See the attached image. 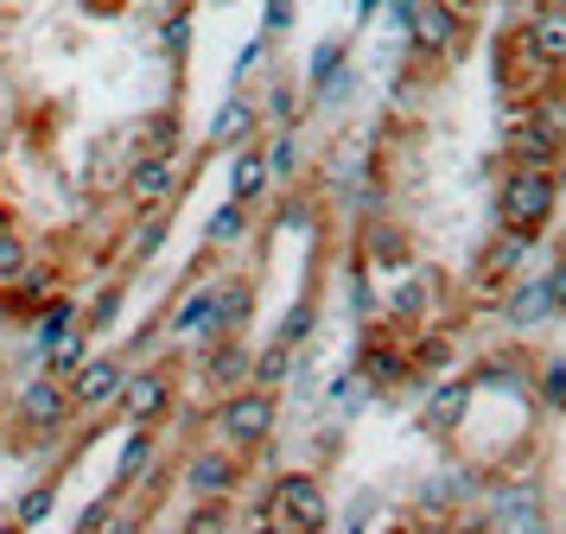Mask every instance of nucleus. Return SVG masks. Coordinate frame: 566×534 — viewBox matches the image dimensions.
<instances>
[{"label":"nucleus","mask_w":566,"mask_h":534,"mask_svg":"<svg viewBox=\"0 0 566 534\" xmlns=\"http://www.w3.org/2000/svg\"><path fill=\"white\" fill-rule=\"evenodd\" d=\"M274 427H281V401L268 388H235L210 407V432H217L223 452H255V446L274 439Z\"/></svg>","instance_id":"obj_1"},{"label":"nucleus","mask_w":566,"mask_h":534,"mask_svg":"<svg viewBox=\"0 0 566 534\" xmlns=\"http://www.w3.org/2000/svg\"><path fill=\"white\" fill-rule=\"evenodd\" d=\"M261 522H274L281 534H325L332 528V503H325V483L312 471H286L268 483L261 496Z\"/></svg>","instance_id":"obj_2"},{"label":"nucleus","mask_w":566,"mask_h":534,"mask_svg":"<svg viewBox=\"0 0 566 534\" xmlns=\"http://www.w3.org/2000/svg\"><path fill=\"white\" fill-rule=\"evenodd\" d=\"M554 203H560V191H554V172H547V166H515V172L503 178V198H496L503 235L535 242L541 229L554 223Z\"/></svg>","instance_id":"obj_3"},{"label":"nucleus","mask_w":566,"mask_h":534,"mask_svg":"<svg viewBox=\"0 0 566 534\" xmlns=\"http://www.w3.org/2000/svg\"><path fill=\"white\" fill-rule=\"evenodd\" d=\"M77 407H71V388L57 376H39L32 381H20V395H13V420H20V432H27V446L32 439H57L64 432V420H71Z\"/></svg>","instance_id":"obj_4"},{"label":"nucleus","mask_w":566,"mask_h":534,"mask_svg":"<svg viewBox=\"0 0 566 534\" xmlns=\"http://www.w3.org/2000/svg\"><path fill=\"white\" fill-rule=\"evenodd\" d=\"M503 147H510L515 166H560V153H566V127L554 108H528V115H515L510 134H503Z\"/></svg>","instance_id":"obj_5"},{"label":"nucleus","mask_w":566,"mask_h":534,"mask_svg":"<svg viewBox=\"0 0 566 534\" xmlns=\"http://www.w3.org/2000/svg\"><path fill=\"white\" fill-rule=\"evenodd\" d=\"M122 381H128V363L115 350H103V356H83L77 369L64 376V388H71V407L77 413H96V407L122 401Z\"/></svg>","instance_id":"obj_6"},{"label":"nucleus","mask_w":566,"mask_h":534,"mask_svg":"<svg viewBox=\"0 0 566 534\" xmlns=\"http://www.w3.org/2000/svg\"><path fill=\"white\" fill-rule=\"evenodd\" d=\"M408 39H413V51H427V57H452V51L464 45V13L452 0H413Z\"/></svg>","instance_id":"obj_7"},{"label":"nucleus","mask_w":566,"mask_h":534,"mask_svg":"<svg viewBox=\"0 0 566 534\" xmlns=\"http://www.w3.org/2000/svg\"><path fill=\"white\" fill-rule=\"evenodd\" d=\"M235 483H242V464H235V452H223V446H205V452L185 458V490H191L198 503H230Z\"/></svg>","instance_id":"obj_8"},{"label":"nucleus","mask_w":566,"mask_h":534,"mask_svg":"<svg viewBox=\"0 0 566 534\" xmlns=\"http://www.w3.org/2000/svg\"><path fill=\"white\" fill-rule=\"evenodd\" d=\"M122 413H128L134 427H154L159 413L172 407V376L159 369V363H147V369H128V381H122Z\"/></svg>","instance_id":"obj_9"},{"label":"nucleus","mask_w":566,"mask_h":534,"mask_svg":"<svg viewBox=\"0 0 566 534\" xmlns=\"http://www.w3.org/2000/svg\"><path fill=\"white\" fill-rule=\"evenodd\" d=\"M217 305H223V280L191 286V293L179 300V312L166 318V331H172V337H191V344H217V337H223V325H217Z\"/></svg>","instance_id":"obj_10"},{"label":"nucleus","mask_w":566,"mask_h":534,"mask_svg":"<svg viewBox=\"0 0 566 534\" xmlns=\"http://www.w3.org/2000/svg\"><path fill=\"white\" fill-rule=\"evenodd\" d=\"M179 159H134L128 166V203L147 217V210H166V203L179 198Z\"/></svg>","instance_id":"obj_11"},{"label":"nucleus","mask_w":566,"mask_h":534,"mask_svg":"<svg viewBox=\"0 0 566 534\" xmlns=\"http://www.w3.org/2000/svg\"><path fill=\"white\" fill-rule=\"evenodd\" d=\"M154 464H159V439L147 427H134L128 432V446H122V458H115V478H108V496L122 503V496H134L140 483L154 478Z\"/></svg>","instance_id":"obj_12"},{"label":"nucleus","mask_w":566,"mask_h":534,"mask_svg":"<svg viewBox=\"0 0 566 534\" xmlns=\"http://www.w3.org/2000/svg\"><path fill=\"white\" fill-rule=\"evenodd\" d=\"M522 261H528V242H522V235H496V242L478 254V268H471L478 293H510L515 274H522Z\"/></svg>","instance_id":"obj_13"},{"label":"nucleus","mask_w":566,"mask_h":534,"mask_svg":"<svg viewBox=\"0 0 566 534\" xmlns=\"http://www.w3.org/2000/svg\"><path fill=\"white\" fill-rule=\"evenodd\" d=\"M522 45L541 71H560L566 64V7H535L528 25H522Z\"/></svg>","instance_id":"obj_14"},{"label":"nucleus","mask_w":566,"mask_h":534,"mask_svg":"<svg viewBox=\"0 0 566 534\" xmlns=\"http://www.w3.org/2000/svg\"><path fill=\"white\" fill-rule=\"evenodd\" d=\"M471 401H478V381H433L420 420H427V432H459L464 413H471Z\"/></svg>","instance_id":"obj_15"},{"label":"nucleus","mask_w":566,"mask_h":534,"mask_svg":"<svg viewBox=\"0 0 566 534\" xmlns=\"http://www.w3.org/2000/svg\"><path fill=\"white\" fill-rule=\"evenodd\" d=\"M249 363H255V356L242 350L235 337H217V344H205V356H198V381L235 395V381H249Z\"/></svg>","instance_id":"obj_16"},{"label":"nucleus","mask_w":566,"mask_h":534,"mask_svg":"<svg viewBox=\"0 0 566 534\" xmlns=\"http://www.w3.org/2000/svg\"><path fill=\"white\" fill-rule=\"evenodd\" d=\"M357 381H369V388H401L408 381V350L401 344H382V337H369L357 356Z\"/></svg>","instance_id":"obj_17"},{"label":"nucleus","mask_w":566,"mask_h":534,"mask_svg":"<svg viewBox=\"0 0 566 534\" xmlns=\"http://www.w3.org/2000/svg\"><path fill=\"white\" fill-rule=\"evenodd\" d=\"M261 127V108L249 96H230L210 122V147H249V134Z\"/></svg>","instance_id":"obj_18"},{"label":"nucleus","mask_w":566,"mask_h":534,"mask_svg":"<svg viewBox=\"0 0 566 534\" xmlns=\"http://www.w3.org/2000/svg\"><path fill=\"white\" fill-rule=\"evenodd\" d=\"M274 178H268V153L261 147H235V166H230V198L235 203H255Z\"/></svg>","instance_id":"obj_19"},{"label":"nucleus","mask_w":566,"mask_h":534,"mask_svg":"<svg viewBox=\"0 0 566 534\" xmlns=\"http://www.w3.org/2000/svg\"><path fill=\"white\" fill-rule=\"evenodd\" d=\"M242 235H249V203L223 198L217 210H210V223H205V242H210V249H235Z\"/></svg>","instance_id":"obj_20"},{"label":"nucleus","mask_w":566,"mask_h":534,"mask_svg":"<svg viewBox=\"0 0 566 534\" xmlns=\"http://www.w3.org/2000/svg\"><path fill=\"white\" fill-rule=\"evenodd\" d=\"M122 300H128V286H122V280H108L103 293L90 300V312L77 318V331H83V337H96V331H108L115 318H122Z\"/></svg>","instance_id":"obj_21"},{"label":"nucleus","mask_w":566,"mask_h":534,"mask_svg":"<svg viewBox=\"0 0 566 534\" xmlns=\"http://www.w3.org/2000/svg\"><path fill=\"white\" fill-rule=\"evenodd\" d=\"M83 356H90V337H83V331H64V337H57V344H45V350H39V363H45V376H71V369H77Z\"/></svg>","instance_id":"obj_22"},{"label":"nucleus","mask_w":566,"mask_h":534,"mask_svg":"<svg viewBox=\"0 0 566 534\" xmlns=\"http://www.w3.org/2000/svg\"><path fill=\"white\" fill-rule=\"evenodd\" d=\"M52 509H57V483L45 478V483H32V490H20V503L7 509V515H13V522H20V528L32 534L39 522H45V515H52Z\"/></svg>","instance_id":"obj_23"},{"label":"nucleus","mask_w":566,"mask_h":534,"mask_svg":"<svg viewBox=\"0 0 566 534\" xmlns=\"http://www.w3.org/2000/svg\"><path fill=\"white\" fill-rule=\"evenodd\" d=\"M427 305H433V274H408L401 286H395V305H388V312H395L401 325H413Z\"/></svg>","instance_id":"obj_24"},{"label":"nucleus","mask_w":566,"mask_h":534,"mask_svg":"<svg viewBox=\"0 0 566 534\" xmlns=\"http://www.w3.org/2000/svg\"><path fill=\"white\" fill-rule=\"evenodd\" d=\"M286 369H293V350H286V344H268V350H255V363H249V381L274 395V388L286 381Z\"/></svg>","instance_id":"obj_25"},{"label":"nucleus","mask_w":566,"mask_h":534,"mask_svg":"<svg viewBox=\"0 0 566 534\" xmlns=\"http://www.w3.org/2000/svg\"><path fill=\"white\" fill-rule=\"evenodd\" d=\"M369 261H376V268H408V235L395 223H376L369 229Z\"/></svg>","instance_id":"obj_26"},{"label":"nucleus","mask_w":566,"mask_h":534,"mask_svg":"<svg viewBox=\"0 0 566 534\" xmlns=\"http://www.w3.org/2000/svg\"><path fill=\"white\" fill-rule=\"evenodd\" d=\"M249 305H255V293H249V280H223V305H217V325H223V337H235V331H242V318H249Z\"/></svg>","instance_id":"obj_27"},{"label":"nucleus","mask_w":566,"mask_h":534,"mask_svg":"<svg viewBox=\"0 0 566 534\" xmlns=\"http://www.w3.org/2000/svg\"><path fill=\"white\" fill-rule=\"evenodd\" d=\"M77 300H64V293H57L52 305H45V312H39V350H45V344H57V337H64V331H77Z\"/></svg>","instance_id":"obj_28"},{"label":"nucleus","mask_w":566,"mask_h":534,"mask_svg":"<svg viewBox=\"0 0 566 534\" xmlns=\"http://www.w3.org/2000/svg\"><path fill=\"white\" fill-rule=\"evenodd\" d=\"M452 363V337H420L408 350V376H439Z\"/></svg>","instance_id":"obj_29"},{"label":"nucleus","mask_w":566,"mask_h":534,"mask_svg":"<svg viewBox=\"0 0 566 534\" xmlns=\"http://www.w3.org/2000/svg\"><path fill=\"white\" fill-rule=\"evenodd\" d=\"M147 134H140V159H172V147H179V122L172 115H154V122H140Z\"/></svg>","instance_id":"obj_30"},{"label":"nucleus","mask_w":566,"mask_h":534,"mask_svg":"<svg viewBox=\"0 0 566 534\" xmlns=\"http://www.w3.org/2000/svg\"><path fill=\"white\" fill-rule=\"evenodd\" d=\"M541 312H554L547 280H528V286H515V293H510V318H515V325H528V318H541Z\"/></svg>","instance_id":"obj_31"},{"label":"nucleus","mask_w":566,"mask_h":534,"mask_svg":"<svg viewBox=\"0 0 566 534\" xmlns=\"http://www.w3.org/2000/svg\"><path fill=\"white\" fill-rule=\"evenodd\" d=\"M27 261L32 254H27V242H20V229L0 223V286H13V280L27 274Z\"/></svg>","instance_id":"obj_32"},{"label":"nucleus","mask_w":566,"mask_h":534,"mask_svg":"<svg viewBox=\"0 0 566 534\" xmlns=\"http://www.w3.org/2000/svg\"><path fill=\"white\" fill-rule=\"evenodd\" d=\"M223 528H230V503H198L179 534H223Z\"/></svg>","instance_id":"obj_33"},{"label":"nucleus","mask_w":566,"mask_h":534,"mask_svg":"<svg viewBox=\"0 0 566 534\" xmlns=\"http://www.w3.org/2000/svg\"><path fill=\"white\" fill-rule=\"evenodd\" d=\"M159 242H166V210H147L134 223V254H159Z\"/></svg>","instance_id":"obj_34"},{"label":"nucleus","mask_w":566,"mask_h":534,"mask_svg":"<svg viewBox=\"0 0 566 534\" xmlns=\"http://www.w3.org/2000/svg\"><path fill=\"white\" fill-rule=\"evenodd\" d=\"M306 337H312V305H293V312H286V325L274 331V344H286V350H300Z\"/></svg>","instance_id":"obj_35"},{"label":"nucleus","mask_w":566,"mask_h":534,"mask_svg":"<svg viewBox=\"0 0 566 534\" xmlns=\"http://www.w3.org/2000/svg\"><path fill=\"white\" fill-rule=\"evenodd\" d=\"M337 71H344V45H318L312 51V83H318V90H325Z\"/></svg>","instance_id":"obj_36"},{"label":"nucleus","mask_w":566,"mask_h":534,"mask_svg":"<svg viewBox=\"0 0 566 534\" xmlns=\"http://www.w3.org/2000/svg\"><path fill=\"white\" fill-rule=\"evenodd\" d=\"M293 166H300V153H293V140H274V147H268V178H293Z\"/></svg>","instance_id":"obj_37"},{"label":"nucleus","mask_w":566,"mask_h":534,"mask_svg":"<svg viewBox=\"0 0 566 534\" xmlns=\"http://www.w3.org/2000/svg\"><path fill=\"white\" fill-rule=\"evenodd\" d=\"M185 25H191V20H185V7H179V13H172V20H166V51H172V57H179V51H185V39H191V32H185Z\"/></svg>","instance_id":"obj_38"},{"label":"nucleus","mask_w":566,"mask_h":534,"mask_svg":"<svg viewBox=\"0 0 566 534\" xmlns=\"http://www.w3.org/2000/svg\"><path fill=\"white\" fill-rule=\"evenodd\" d=\"M286 25H293V0H268V32L281 39Z\"/></svg>","instance_id":"obj_39"},{"label":"nucleus","mask_w":566,"mask_h":534,"mask_svg":"<svg viewBox=\"0 0 566 534\" xmlns=\"http://www.w3.org/2000/svg\"><path fill=\"white\" fill-rule=\"evenodd\" d=\"M547 300H554V312H566V261L547 274Z\"/></svg>","instance_id":"obj_40"},{"label":"nucleus","mask_w":566,"mask_h":534,"mask_svg":"<svg viewBox=\"0 0 566 534\" xmlns=\"http://www.w3.org/2000/svg\"><path fill=\"white\" fill-rule=\"evenodd\" d=\"M547 401H554V407L566 401V363H554V369H547Z\"/></svg>","instance_id":"obj_41"},{"label":"nucleus","mask_w":566,"mask_h":534,"mask_svg":"<svg viewBox=\"0 0 566 534\" xmlns=\"http://www.w3.org/2000/svg\"><path fill=\"white\" fill-rule=\"evenodd\" d=\"M268 115H274V122H293V96H286V90H274V102H268Z\"/></svg>","instance_id":"obj_42"},{"label":"nucleus","mask_w":566,"mask_h":534,"mask_svg":"<svg viewBox=\"0 0 566 534\" xmlns=\"http://www.w3.org/2000/svg\"><path fill=\"white\" fill-rule=\"evenodd\" d=\"M242 534H281V528H274V522H261V515H255V522H249Z\"/></svg>","instance_id":"obj_43"},{"label":"nucleus","mask_w":566,"mask_h":534,"mask_svg":"<svg viewBox=\"0 0 566 534\" xmlns=\"http://www.w3.org/2000/svg\"><path fill=\"white\" fill-rule=\"evenodd\" d=\"M0 534H27V528H20V522H13V515H0Z\"/></svg>","instance_id":"obj_44"},{"label":"nucleus","mask_w":566,"mask_h":534,"mask_svg":"<svg viewBox=\"0 0 566 534\" xmlns=\"http://www.w3.org/2000/svg\"><path fill=\"white\" fill-rule=\"evenodd\" d=\"M376 7H382V0H357V13H376Z\"/></svg>","instance_id":"obj_45"},{"label":"nucleus","mask_w":566,"mask_h":534,"mask_svg":"<svg viewBox=\"0 0 566 534\" xmlns=\"http://www.w3.org/2000/svg\"><path fill=\"white\" fill-rule=\"evenodd\" d=\"M554 191H560V198H566V172H560V178H554Z\"/></svg>","instance_id":"obj_46"},{"label":"nucleus","mask_w":566,"mask_h":534,"mask_svg":"<svg viewBox=\"0 0 566 534\" xmlns=\"http://www.w3.org/2000/svg\"><path fill=\"white\" fill-rule=\"evenodd\" d=\"M452 7H459V13H464V7H478V0H452Z\"/></svg>","instance_id":"obj_47"},{"label":"nucleus","mask_w":566,"mask_h":534,"mask_svg":"<svg viewBox=\"0 0 566 534\" xmlns=\"http://www.w3.org/2000/svg\"><path fill=\"white\" fill-rule=\"evenodd\" d=\"M395 534H413V528H395Z\"/></svg>","instance_id":"obj_48"},{"label":"nucleus","mask_w":566,"mask_h":534,"mask_svg":"<svg viewBox=\"0 0 566 534\" xmlns=\"http://www.w3.org/2000/svg\"><path fill=\"white\" fill-rule=\"evenodd\" d=\"M166 534H179V528H166Z\"/></svg>","instance_id":"obj_49"},{"label":"nucleus","mask_w":566,"mask_h":534,"mask_svg":"<svg viewBox=\"0 0 566 534\" xmlns=\"http://www.w3.org/2000/svg\"><path fill=\"white\" fill-rule=\"evenodd\" d=\"M179 7H185V0H179Z\"/></svg>","instance_id":"obj_50"}]
</instances>
